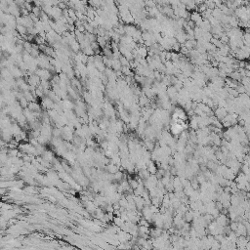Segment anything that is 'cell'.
Segmentation results:
<instances>
[{
	"label": "cell",
	"instance_id": "1",
	"mask_svg": "<svg viewBox=\"0 0 250 250\" xmlns=\"http://www.w3.org/2000/svg\"><path fill=\"white\" fill-rule=\"evenodd\" d=\"M214 114H215V117L218 119L219 121H221V120H223L227 116L228 112H227L226 109H224V108H218V109H215Z\"/></svg>",
	"mask_w": 250,
	"mask_h": 250
},
{
	"label": "cell",
	"instance_id": "3",
	"mask_svg": "<svg viewBox=\"0 0 250 250\" xmlns=\"http://www.w3.org/2000/svg\"><path fill=\"white\" fill-rule=\"evenodd\" d=\"M118 60H119V62H120V64H121L122 67H123V66H129V61H128L125 57H123L122 55H121V57H120Z\"/></svg>",
	"mask_w": 250,
	"mask_h": 250
},
{
	"label": "cell",
	"instance_id": "2",
	"mask_svg": "<svg viewBox=\"0 0 250 250\" xmlns=\"http://www.w3.org/2000/svg\"><path fill=\"white\" fill-rule=\"evenodd\" d=\"M139 104H140L141 107H148L149 104H150V99L142 94L140 96V98H139Z\"/></svg>",
	"mask_w": 250,
	"mask_h": 250
},
{
	"label": "cell",
	"instance_id": "4",
	"mask_svg": "<svg viewBox=\"0 0 250 250\" xmlns=\"http://www.w3.org/2000/svg\"><path fill=\"white\" fill-rule=\"evenodd\" d=\"M17 30L18 31L21 33V34H26V33H28V29L27 28H25L24 26H21V25H19V26H17Z\"/></svg>",
	"mask_w": 250,
	"mask_h": 250
}]
</instances>
